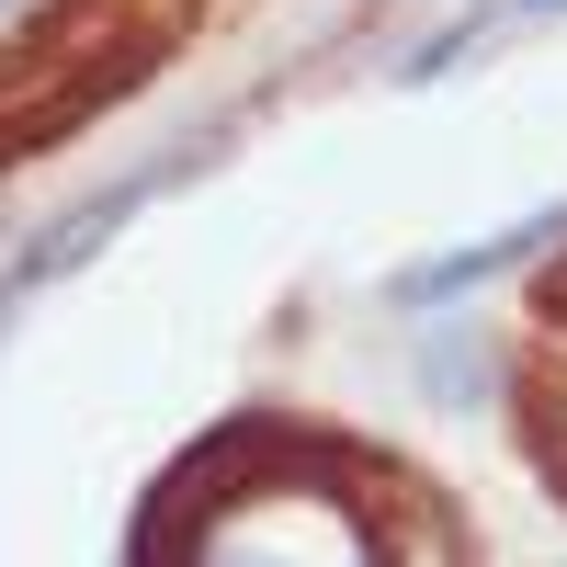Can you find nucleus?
I'll list each match as a JSON object with an SVG mask.
<instances>
[{"mask_svg":"<svg viewBox=\"0 0 567 567\" xmlns=\"http://www.w3.org/2000/svg\"><path fill=\"white\" fill-rule=\"evenodd\" d=\"M148 194H159V182H148V171H136V182H114V194H91V205H69V216H58V227H45V239H34V250H23L12 272H0V318H12V307H34V296H45V284H69V272H80L91 250H103V239H114V227H125L136 205H148Z\"/></svg>","mask_w":567,"mask_h":567,"instance_id":"nucleus-1","label":"nucleus"},{"mask_svg":"<svg viewBox=\"0 0 567 567\" xmlns=\"http://www.w3.org/2000/svg\"><path fill=\"white\" fill-rule=\"evenodd\" d=\"M545 239H567V205H556V216H523V227H499V239H477V250H443V261L398 272V307H454V296H477V284H499L511 261H534Z\"/></svg>","mask_w":567,"mask_h":567,"instance_id":"nucleus-2","label":"nucleus"},{"mask_svg":"<svg viewBox=\"0 0 567 567\" xmlns=\"http://www.w3.org/2000/svg\"><path fill=\"white\" fill-rule=\"evenodd\" d=\"M523 12H556V0H523Z\"/></svg>","mask_w":567,"mask_h":567,"instance_id":"nucleus-3","label":"nucleus"}]
</instances>
